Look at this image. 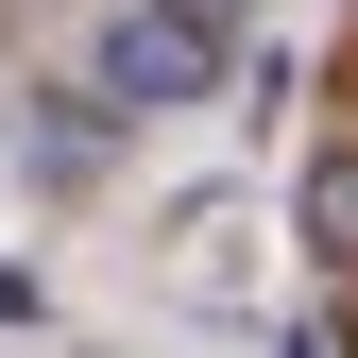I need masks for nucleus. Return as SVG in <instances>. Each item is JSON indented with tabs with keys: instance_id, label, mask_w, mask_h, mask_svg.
Masks as SVG:
<instances>
[{
	"instance_id": "7ed1b4c3",
	"label": "nucleus",
	"mask_w": 358,
	"mask_h": 358,
	"mask_svg": "<svg viewBox=\"0 0 358 358\" xmlns=\"http://www.w3.org/2000/svg\"><path fill=\"white\" fill-rule=\"evenodd\" d=\"M307 256H324V273H358V137L307 154Z\"/></svg>"
},
{
	"instance_id": "20e7f679",
	"label": "nucleus",
	"mask_w": 358,
	"mask_h": 358,
	"mask_svg": "<svg viewBox=\"0 0 358 358\" xmlns=\"http://www.w3.org/2000/svg\"><path fill=\"white\" fill-rule=\"evenodd\" d=\"M188 17H205V34H239V17H256V0H188Z\"/></svg>"
},
{
	"instance_id": "f03ea898",
	"label": "nucleus",
	"mask_w": 358,
	"mask_h": 358,
	"mask_svg": "<svg viewBox=\"0 0 358 358\" xmlns=\"http://www.w3.org/2000/svg\"><path fill=\"white\" fill-rule=\"evenodd\" d=\"M103 137H120L103 85H85V103H34V120H17V171H34V188H85V171H103Z\"/></svg>"
},
{
	"instance_id": "f257e3e1",
	"label": "nucleus",
	"mask_w": 358,
	"mask_h": 358,
	"mask_svg": "<svg viewBox=\"0 0 358 358\" xmlns=\"http://www.w3.org/2000/svg\"><path fill=\"white\" fill-rule=\"evenodd\" d=\"M222 85V34L188 17V0H137V17H103V103L154 120V103H205Z\"/></svg>"
},
{
	"instance_id": "39448f33",
	"label": "nucleus",
	"mask_w": 358,
	"mask_h": 358,
	"mask_svg": "<svg viewBox=\"0 0 358 358\" xmlns=\"http://www.w3.org/2000/svg\"><path fill=\"white\" fill-rule=\"evenodd\" d=\"M341 358H358V307H341Z\"/></svg>"
}]
</instances>
